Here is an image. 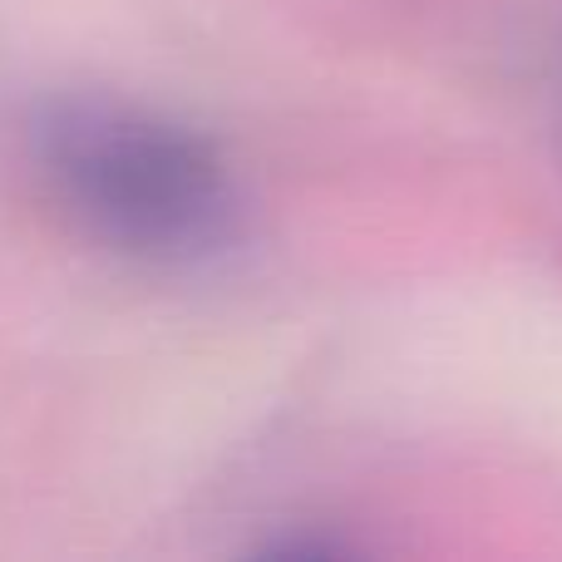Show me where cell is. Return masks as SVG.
I'll return each mask as SVG.
<instances>
[{
    "instance_id": "1",
    "label": "cell",
    "mask_w": 562,
    "mask_h": 562,
    "mask_svg": "<svg viewBox=\"0 0 562 562\" xmlns=\"http://www.w3.org/2000/svg\"><path fill=\"white\" fill-rule=\"evenodd\" d=\"M30 168L94 247L148 267H198L243 237V193L213 138L144 104L65 94L25 128Z\"/></svg>"
}]
</instances>
